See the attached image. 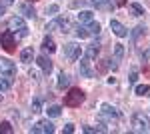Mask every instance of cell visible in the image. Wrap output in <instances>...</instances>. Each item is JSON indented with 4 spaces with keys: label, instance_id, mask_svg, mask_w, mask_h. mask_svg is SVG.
I'll list each match as a JSON object with an SVG mask.
<instances>
[{
    "label": "cell",
    "instance_id": "obj_1",
    "mask_svg": "<svg viewBox=\"0 0 150 134\" xmlns=\"http://www.w3.org/2000/svg\"><path fill=\"white\" fill-rule=\"evenodd\" d=\"M130 124H132V132H150V120L142 112H134Z\"/></svg>",
    "mask_w": 150,
    "mask_h": 134
},
{
    "label": "cell",
    "instance_id": "obj_2",
    "mask_svg": "<svg viewBox=\"0 0 150 134\" xmlns=\"http://www.w3.org/2000/svg\"><path fill=\"white\" fill-rule=\"evenodd\" d=\"M84 98H86L84 90H80V88H70V92L64 96V106L76 108V106H80L82 102H84Z\"/></svg>",
    "mask_w": 150,
    "mask_h": 134
},
{
    "label": "cell",
    "instance_id": "obj_3",
    "mask_svg": "<svg viewBox=\"0 0 150 134\" xmlns=\"http://www.w3.org/2000/svg\"><path fill=\"white\" fill-rule=\"evenodd\" d=\"M8 28H10L12 32H16L18 36H28V26H26V22H24L22 16H12L10 20H8Z\"/></svg>",
    "mask_w": 150,
    "mask_h": 134
},
{
    "label": "cell",
    "instance_id": "obj_4",
    "mask_svg": "<svg viewBox=\"0 0 150 134\" xmlns=\"http://www.w3.org/2000/svg\"><path fill=\"white\" fill-rule=\"evenodd\" d=\"M120 118V110L112 106V104H108V102H104L102 106H100V120H108V122H112V120H118Z\"/></svg>",
    "mask_w": 150,
    "mask_h": 134
},
{
    "label": "cell",
    "instance_id": "obj_5",
    "mask_svg": "<svg viewBox=\"0 0 150 134\" xmlns=\"http://www.w3.org/2000/svg\"><path fill=\"white\" fill-rule=\"evenodd\" d=\"M30 132L32 134H52L54 132V124L50 122V120H38V122L30 128Z\"/></svg>",
    "mask_w": 150,
    "mask_h": 134
},
{
    "label": "cell",
    "instance_id": "obj_6",
    "mask_svg": "<svg viewBox=\"0 0 150 134\" xmlns=\"http://www.w3.org/2000/svg\"><path fill=\"white\" fill-rule=\"evenodd\" d=\"M0 76H16V64L8 58H0Z\"/></svg>",
    "mask_w": 150,
    "mask_h": 134
},
{
    "label": "cell",
    "instance_id": "obj_7",
    "mask_svg": "<svg viewBox=\"0 0 150 134\" xmlns=\"http://www.w3.org/2000/svg\"><path fill=\"white\" fill-rule=\"evenodd\" d=\"M0 42H2V48H4L6 52H14V50H16V42H14V32H12V30L2 32Z\"/></svg>",
    "mask_w": 150,
    "mask_h": 134
},
{
    "label": "cell",
    "instance_id": "obj_8",
    "mask_svg": "<svg viewBox=\"0 0 150 134\" xmlns=\"http://www.w3.org/2000/svg\"><path fill=\"white\" fill-rule=\"evenodd\" d=\"M64 56H66L68 60H80L82 48L76 44V42H68V44L64 46Z\"/></svg>",
    "mask_w": 150,
    "mask_h": 134
},
{
    "label": "cell",
    "instance_id": "obj_9",
    "mask_svg": "<svg viewBox=\"0 0 150 134\" xmlns=\"http://www.w3.org/2000/svg\"><path fill=\"white\" fill-rule=\"evenodd\" d=\"M78 70H80L82 78H92L94 72H92V68H90V58H86V56L80 58V68H78Z\"/></svg>",
    "mask_w": 150,
    "mask_h": 134
},
{
    "label": "cell",
    "instance_id": "obj_10",
    "mask_svg": "<svg viewBox=\"0 0 150 134\" xmlns=\"http://www.w3.org/2000/svg\"><path fill=\"white\" fill-rule=\"evenodd\" d=\"M110 30H112L118 38H126L128 36V28L122 22H118V20H110Z\"/></svg>",
    "mask_w": 150,
    "mask_h": 134
},
{
    "label": "cell",
    "instance_id": "obj_11",
    "mask_svg": "<svg viewBox=\"0 0 150 134\" xmlns=\"http://www.w3.org/2000/svg\"><path fill=\"white\" fill-rule=\"evenodd\" d=\"M36 64L42 68V72H44V74H50V72H52V60H50L46 54L36 56Z\"/></svg>",
    "mask_w": 150,
    "mask_h": 134
},
{
    "label": "cell",
    "instance_id": "obj_12",
    "mask_svg": "<svg viewBox=\"0 0 150 134\" xmlns=\"http://www.w3.org/2000/svg\"><path fill=\"white\" fill-rule=\"evenodd\" d=\"M122 56H124V46L118 42V44H114V56H112V62H110V68L112 70L118 68V62L122 60Z\"/></svg>",
    "mask_w": 150,
    "mask_h": 134
},
{
    "label": "cell",
    "instance_id": "obj_13",
    "mask_svg": "<svg viewBox=\"0 0 150 134\" xmlns=\"http://www.w3.org/2000/svg\"><path fill=\"white\" fill-rule=\"evenodd\" d=\"M42 48L46 50L48 54L56 52V42L52 40V36H44V38H42Z\"/></svg>",
    "mask_w": 150,
    "mask_h": 134
},
{
    "label": "cell",
    "instance_id": "obj_14",
    "mask_svg": "<svg viewBox=\"0 0 150 134\" xmlns=\"http://www.w3.org/2000/svg\"><path fill=\"white\" fill-rule=\"evenodd\" d=\"M18 10H20V14H22L24 18H36V10L30 6V4H20Z\"/></svg>",
    "mask_w": 150,
    "mask_h": 134
},
{
    "label": "cell",
    "instance_id": "obj_15",
    "mask_svg": "<svg viewBox=\"0 0 150 134\" xmlns=\"http://www.w3.org/2000/svg\"><path fill=\"white\" fill-rule=\"evenodd\" d=\"M56 86H58L60 90H64V88H68V86H70V76L66 74V72H60V74H58Z\"/></svg>",
    "mask_w": 150,
    "mask_h": 134
},
{
    "label": "cell",
    "instance_id": "obj_16",
    "mask_svg": "<svg viewBox=\"0 0 150 134\" xmlns=\"http://www.w3.org/2000/svg\"><path fill=\"white\" fill-rule=\"evenodd\" d=\"M76 20H78V24H88L92 20V10H80L76 14Z\"/></svg>",
    "mask_w": 150,
    "mask_h": 134
},
{
    "label": "cell",
    "instance_id": "obj_17",
    "mask_svg": "<svg viewBox=\"0 0 150 134\" xmlns=\"http://www.w3.org/2000/svg\"><path fill=\"white\" fill-rule=\"evenodd\" d=\"M32 60H34V50H32V48H24L22 52H20V62L30 64Z\"/></svg>",
    "mask_w": 150,
    "mask_h": 134
},
{
    "label": "cell",
    "instance_id": "obj_18",
    "mask_svg": "<svg viewBox=\"0 0 150 134\" xmlns=\"http://www.w3.org/2000/svg\"><path fill=\"white\" fill-rule=\"evenodd\" d=\"M128 10H130L132 16H142L144 14V8H142V4H138V2H130L128 4Z\"/></svg>",
    "mask_w": 150,
    "mask_h": 134
},
{
    "label": "cell",
    "instance_id": "obj_19",
    "mask_svg": "<svg viewBox=\"0 0 150 134\" xmlns=\"http://www.w3.org/2000/svg\"><path fill=\"white\" fill-rule=\"evenodd\" d=\"M86 28V32H88V36H92V34H100V24L94 22V20H90V22L84 26Z\"/></svg>",
    "mask_w": 150,
    "mask_h": 134
},
{
    "label": "cell",
    "instance_id": "obj_20",
    "mask_svg": "<svg viewBox=\"0 0 150 134\" xmlns=\"http://www.w3.org/2000/svg\"><path fill=\"white\" fill-rule=\"evenodd\" d=\"M98 52H100V46L94 42V44H90L88 48H86V58H90V60H92V58L98 56Z\"/></svg>",
    "mask_w": 150,
    "mask_h": 134
},
{
    "label": "cell",
    "instance_id": "obj_21",
    "mask_svg": "<svg viewBox=\"0 0 150 134\" xmlns=\"http://www.w3.org/2000/svg\"><path fill=\"white\" fill-rule=\"evenodd\" d=\"M134 92H136V96H150V84H138Z\"/></svg>",
    "mask_w": 150,
    "mask_h": 134
},
{
    "label": "cell",
    "instance_id": "obj_22",
    "mask_svg": "<svg viewBox=\"0 0 150 134\" xmlns=\"http://www.w3.org/2000/svg\"><path fill=\"white\" fill-rule=\"evenodd\" d=\"M144 32H146V28H144L142 24H138V26H136V28H134V30L130 32V38H132V40L136 42V40H138V38H140V36H142Z\"/></svg>",
    "mask_w": 150,
    "mask_h": 134
},
{
    "label": "cell",
    "instance_id": "obj_23",
    "mask_svg": "<svg viewBox=\"0 0 150 134\" xmlns=\"http://www.w3.org/2000/svg\"><path fill=\"white\" fill-rule=\"evenodd\" d=\"M60 112H62V108H60L58 104H52V106H48L46 114L50 116V118H56V116H60Z\"/></svg>",
    "mask_w": 150,
    "mask_h": 134
},
{
    "label": "cell",
    "instance_id": "obj_24",
    "mask_svg": "<svg viewBox=\"0 0 150 134\" xmlns=\"http://www.w3.org/2000/svg\"><path fill=\"white\" fill-rule=\"evenodd\" d=\"M10 86H12V78H8V76L0 78V92H6Z\"/></svg>",
    "mask_w": 150,
    "mask_h": 134
},
{
    "label": "cell",
    "instance_id": "obj_25",
    "mask_svg": "<svg viewBox=\"0 0 150 134\" xmlns=\"http://www.w3.org/2000/svg\"><path fill=\"white\" fill-rule=\"evenodd\" d=\"M0 132H2V134H12V132H14V128H12V124L8 122V120H4V122L0 124Z\"/></svg>",
    "mask_w": 150,
    "mask_h": 134
},
{
    "label": "cell",
    "instance_id": "obj_26",
    "mask_svg": "<svg viewBox=\"0 0 150 134\" xmlns=\"http://www.w3.org/2000/svg\"><path fill=\"white\" fill-rule=\"evenodd\" d=\"M30 108H32V112H34V114H36V112H40V110H42V98H34Z\"/></svg>",
    "mask_w": 150,
    "mask_h": 134
},
{
    "label": "cell",
    "instance_id": "obj_27",
    "mask_svg": "<svg viewBox=\"0 0 150 134\" xmlns=\"http://www.w3.org/2000/svg\"><path fill=\"white\" fill-rule=\"evenodd\" d=\"M92 6H96V8H110L108 0H92Z\"/></svg>",
    "mask_w": 150,
    "mask_h": 134
},
{
    "label": "cell",
    "instance_id": "obj_28",
    "mask_svg": "<svg viewBox=\"0 0 150 134\" xmlns=\"http://www.w3.org/2000/svg\"><path fill=\"white\" fill-rule=\"evenodd\" d=\"M76 36H78V38H88V32H86V28L78 24V26H76Z\"/></svg>",
    "mask_w": 150,
    "mask_h": 134
},
{
    "label": "cell",
    "instance_id": "obj_29",
    "mask_svg": "<svg viewBox=\"0 0 150 134\" xmlns=\"http://www.w3.org/2000/svg\"><path fill=\"white\" fill-rule=\"evenodd\" d=\"M82 130H84V132H86V134H94V132H102V130H100V126H96V128H94V126H84V128H82Z\"/></svg>",
    "mask_w": 150,
    "mask_h": 134
},
{
    "label": "cell",
    "instance_id": "obj_30",
    "mask_svg": "<svg viewBox=\"0 0 150 134\" xmlns=\"http://www.w3.org/2000/svg\"><path fill=\"white\" fill-rule=\"evenodd\" d=\"M136 80H138V72H136V70H132V72H130L128 82H130V84H136Z\"/></svg>",
    "mask_w": 150,
    "mask_h": 134
},
{
    "label": "cell",
    "instance_id": "obj_31",
    "mask_svg": "<svg viewBox=\"0 0 150 134\" xmlns=\"http://www.w3.org/2000/svg\"><path fill=\"white\" fill-rule=\"evenodd\" d=\"M58 12V4H50V6H46V14H56Z\"/></svg>",
    "mask_w": 150,
    "mask_h": 134
},
{
    "label": "cell",
    "instance_id": "obj_32",
    "mask_svg": "<svg viewBox=\"0 0 150 134\" xmlns=\"http://www.w3.org/2000/svg\"><path fill=\"white\" fill-rule=\"evenodd\" d=\"M64 132H66V134H72V132H74V124H72V122L64 124Z\"/></svg>",
    "mask_w": 150,
    "mask_h": 134
},
{
    "label": "cell",
    "instance_id": "obj_33",
    "mask_svg": "<svg viewBox=\"0 0 150 134\" xmlns=\"http://www.w3.org/2000/svg\"><path fill=\"white\" fill-rule=\"evenodd\" d=\"M30 78H32V80H36V82L40 80V78H38V72H36V70H30Z\"/></svg>",
    "mask_w": 150,
    "mask_h": 134
},
{
    "label": "cell",
    "instance_id": "obj_34",
    "mask_svg": "<svg viewBox=\"0 0 150 134\" xmlns=\"http://www.w3.org/2000/svg\"><path fill=\"white\" fill-rule=\"evenodd\" d=\"M4 14H6V4H2V2H0V18H2Z\"/></svg>",
    "mask_w": 150,
    "mask_h": 134
},
{
    "label": "cell",
    "instance_id": "obj_35",
    "mask_svg": "<svg viewBox=\"0 0 150 134\" xmlns=\"http://www.w3.org/2000/svg\"><path fill=\"white\" fill-rule=\"evenodd\" d=\"M144 60H146V64L150 66V48L146 50V52H144Z\"/></svg>",
    "mask_w": 150,
    "mask_h": 134
},
{
    "label": "cell",
    "instance_id": "obj_36",
    "mask_svg": "<svg viewBox=\"0 0 150 134\" xmlns=\"http://www.w3.org/2000/svg\"><path fill=\"white\" fill-rule=\"evenodd\" d=\"M116 6H126V0H114Z\"/></svg>",
    "mask_w": 150,
    "mask_h": 134
},
{
    "label": "cell",
    "instance_id": "obj_37",
    "mask_svg": "<svg viewBox=\"0 0 150 134\" xmlns=\"http://www.w3.org/2000/svg\"><path fill=\"white\" fill-rule=\"evenodd\" d=\"M6 2H8V4H12V2H14V0H6Z\"/></svg>",
    "mask_w": 150,
    "mask_h": 134
},
{
    "label": "cell",
    "instance_id": "obj_38",
    "mask_svg": "<svg viewBox=\"0 0 150 134\" xmlns=\"http://www.w3.org/2000/svg\"><path fill=\"white\" fill-rule=\"evenodd\" d=\"M28 2H36V0H28Z\"/></svg>",
    "mask_w": 150,
    "mask_h": 134
},
{
    "label": "cell",
    "instance_id": "obj_39",
    "mask_svg": "<svg viewBox=\"0 0 150 134\" xmlns=\"http://www.w3.org/2000/svg\"><path fill=\"white\" fill-rule=\"evenodd\" d=\"M0 100H2V94H0Z\"/></svg>",
    "mask_w": 150,
    "mask_h": 134
}]
</instances>
